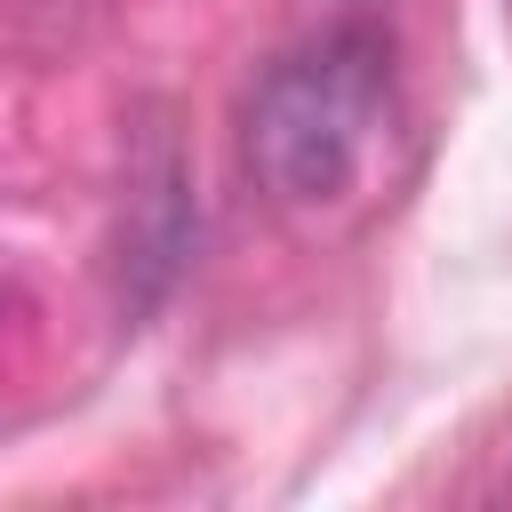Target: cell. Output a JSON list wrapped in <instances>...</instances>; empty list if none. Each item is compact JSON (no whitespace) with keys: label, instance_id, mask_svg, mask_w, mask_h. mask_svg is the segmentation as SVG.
I'll use <instances>...</instances> for the list:
<instances>
[{"label":"cell","instance_id":"obj_1","mask_svg":"<svg viewBox=\"0 0 512 512\" xmlns=\"http://www.w3.org/2000/svg\"><path fill=\"white\" fill-rule=\"evenodd\" d=\"M368 120H376V88L328 64L280 72L264 112H256V160L280 184V200H320L344 192V176L368 152Z\"/></svg>","mask_w":512,"mask_h":512}]
</instances>
